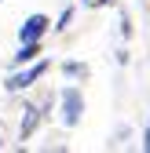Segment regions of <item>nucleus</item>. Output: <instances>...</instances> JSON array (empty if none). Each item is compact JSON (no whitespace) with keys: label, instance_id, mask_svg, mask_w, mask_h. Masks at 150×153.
Here are the masks:
<instances>
[{"label":"nucleus","instance_id":"obj_2","mask_svg":"<svg viewBox=\"0 0 150 153\" xmlns=\"http://www.w3.org/2000/svg\"><path fill=\"white\" fill-rule=\"evenodd\" d=\"M44 73H48V62H33V66L22 69V73H11V76H8V91H22V88H29L33 80H40Z\"/></svg>","mask_w":150,"mask_h":153},{"label":"nucleus","instance_id":"obj_5","mask_svg":"<svg viewBox=\"0 0 150 153\" xmlns=\"http://www.w3.org/2000/svg\"><path fill=\"white\" fill-rule=\"evenodd\" d=\"M37 120H40V113H37V106L26 109V120H22V139H29V131L37 128Z\"/></svg>","mask_w":150,"mask_h":153},{"label":"nucleus","instance_id":"obj_7","mask_svg":"<svg viewBox=\"0 0 150 153\" xmlns=\"http://www.w3.org/2000/svg\"><path fill=\"white\" fill-rule=\"evenodd\" d=\"M70 18H73V11H62V18H59V26H55V29H66V26H70Z\"/></svg>","mask_w":150,"mask_h":153},{"label":"nucleus","instance_id":"obj_4","mask_svg":"<svg viewBox=\"0 0 150 153\" xmlns=\"http://www.w3.org/2000/svg\"><path fill=\"white\" fill-rule=\"evenodd\" d=\"M37 55H40V40H26L22 48H18V55H15V62L22 66V62H33Z\"/></svg>","mask_w":150,"mask_h":153},{"label":"nucleus","instance_id":"obj_1","mask_svg":"<svg viewBox=\"0 0 150 153\" xmlns=\"http://www.w3.org/2000/svg\"><path fill=\"white\" fill-rule=\"evenodd\" d=\"M81 113H84V95H81V88H66L62 91V124L66 128L81 124Z\"/></svg>","mask_w":150,"mask_h":153},{"label":"nucleus","instance_id":"obj_8","mask_svg":"<svg viewBox=\"0 0 150 153\" xmlns=\"http://www.w3.org/2000/svg\"><path fill=\"white\" fill-rule=\"evenodd\" d=\"M110 0H84V7H106Z\"/></svg>","mask_w":150,"mask_h":153},{"label":"nucleus","instance_id":"obj_6","mask_svg":"<svg viewBox=\"0 0 150 153\" xmlns=\"http://www.w3.org/2000/svg\"><path fill=\"white\" fill-rule=\"evenodd\" d=\"M66 73H70V76H84V66H77V62H70V66H66Z\"/></svg>","mask_w":150,"mask_h":153},{"label":"nucleus","instance_id":"obj_3","mask_svg":"<svg viewBox=\"0 0 150 153\" xmlns=\"http://www.w3.org/2000/svg\"><path fill=\"white\" fill-rule=\"evenodd\" d=\"M51 29V22H48V15H29L26 22H22V29H18V40H40V36Z\"/></svg>","mask_w":150,"mask_h":153},{"label":"nucleus","instance_id":"obj_9","mask_svg":"<svg viewBox=\"0 0 150 153\" xmlns=\"http://www.w3.org/2000/svg\"><path fill=\"white\" fill-rule=\"evenodd\" d=\"M143 149L150 153V124H146V139H143Z\"/></svg>","mask_w":150,"mask_h":153}]
</instances>
